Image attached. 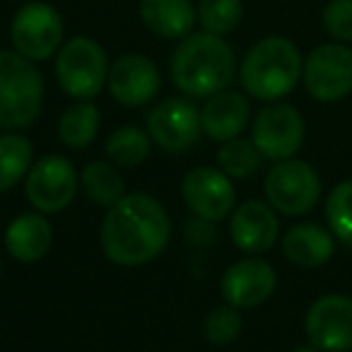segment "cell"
Listing matches in <instances>:
<instances>
[{
  "instance_id": "f546056e",
  "label": "cell",
  "mask_w": 352,
  "mask_h": 352,
  "mask_svg": "<svg viewBox=\"0 0 352 352\" xmlns=\"http://www.w3.org/2000/svg\"><path fill=\"white\" fill-rule=\"evenodd\" d=\"M217 222H210V220H203V217H196L186 225V241L191 246H210L217 241Z\"/></svg>"
},
{
  "instance_id": "ac0fdd59",
  "label": "cell",
  "mask_w": 352,
  "mask_h": 352,
  "mask_svg": "<svg viewBox=\"0 0 352 352\" xmlns=\"http://www.w3.org/2000/svg\"><path fill=\"white\" fill-rule=\"evenodd\" d=\"M283 254L294 265L318 268V265H326L336 254V236L321 225L299 222L289 227L287 234L283 236Z\"/></svg>"
},
{
  "instance_id": "8992f818",
  "label": "cell",
  "mask_w": 352,
  "mask_h": 352,
  "mask_svg": "<svg viewBox=\"0 0 352 352\" xmlns=\"http://www.w3.org/2000/svg\"><path fill=\"white\" fill-rule=\"evenodd\" d=\"M58 82L70 97L92 99L102 92L109 78V60L104 49L89 36H75L58 49L56 58Z\"/></svg>"
},
{
  "instance_id": "d4e9b609",
  "label": "cell",
  "mask_w": 352,
  "mask_h": 352,
  "mask_svg": "<svg viewBox=\"0 0 352 352\" xmlns=\"http://www.w3.org/2000/svg\"><path fill=\"white\" fill-rule=\"evenodd\" d=\"M217 162H220V169L230 179H249L261 169L263 155L254 145V140L232 138V140L222 142L220 152H217Z\"/></svg>"
},
{
  "instance_id": "30bf717a",
  "label": "cell",
  "mask_w": 352,
  "mask_h": 352,
  "mask_svg": "<svg viewBox=\"0 0 352 352\" xmlns=\"http://www.w3.org/2000/svg\"><path fill=\"white\" fill-rule=\"evenodd\" d=\"M307 135L304 118L289 104H268L256 116L251 128V140L258 147L263 160L283 162L299 152Z\"/></svg>"
},
{
  "instance_id": "8fae6325",
  "label": "cell",
  "mask_w": 352,
  "mask_h": 352,
  "mask_svg": "<svg viewBox=\"0 0 352 352\" xmlns=\"http://www.w3.org/2000/svg\"><path fill=\"white\" fill-rule=\"evenodd\" d=\"M309 345L321 352H352V297L323 294L304 318Z\"/></svg>"
},
{
  "instance_id": "f1b7e54d",
  "label": "cell",
  "mask_w": 352,
  "mask_h": 352,
  "mask_svg": "<svg viewBox=\"0 0 352 352\" xmlns=\"http://www.w3.org/2000/svg\"><path fill=\"white\" fill-rule=\"evenodd\" d=\"M323 27L338 44H352V0H328Z\"/></svg>"
},
{
  "instance_id": "5bb4252c",
  "label": "cell",
  "mask_w": 352,
  "mask_h": 352,
  "mask_svg": "<svg viewBox=\"0 0 352 352\" xmlns=\"http://www.w3.org/2000/svg\"><path fill=\"white\" fill-rule=\"evenodd\" d=\"M107 87L123 107H142L160 92V70L147 56L123 54L109 65Z\"/></svg>"
},
{
  "instance_id": "4dcf8cb0",
  "label": "cell",
  "mask_w": 352,
  "mask_h": 352,
  "mask_svg": "<svg viewBox=\"0 0 352 352\" xmlns=\"http://www.w3.org/2000/svg\"><path fill=\"white\" fill-rule=\"evenodd\" d=\"M292 352H321V350H316L314 345H302V347H294Z\"/></svg>"
},
{
  "instance_id": "5b68a950",
  "label": "cell",
  "mask_w": 352,
  "mask_h": 352,
  "mask_svg": "<svg viewBox=\"0 0 352 352\" xmlns=\"http://www.w3.org/2000/svg\"><path fill=\"white\" fill-rule=\"evenodd\" d=\"M265 198L273 210L287 217L307 215L321 201V179L316 169L302 160H283L265 176Z\"/></svg>"
},
{
  "instance_id": "d6986e66",
  "label": "cell",
  "mask_w": 352,
  "mask_h": 352,
  "mask_svg": "<svg viewBox=\"0 0 352 352\" xmlns=\"http://www.w3.org/2000/svg\"><path fill=\"white\" fill-rule=\"evenodd\" d=\"M54 244V230L49 220L36 212H25L15 217L6 230V249L15 261L34 263L44 258Z\"/></svg>"
},
{
  "instance_id": "4316f807",
  "label": "cell",
  "mask_w": 352,
  "mask_h": 352,
  "mask_svg": "<svg viewBox=\"0 0 352 352\" xmlns=\"http://www.w3.org/2000/svg\"><path fill=\"white\" fill-rule=\"evenodd\" d=\"M244 15L241 0H201L198 6V20L206 27V32L217 36H225L234 32Z\"/></svg>"
},
{
  "instance_id": "6da1fadb",
  "label": "cell",
  "mask_w": 352,
  "mask_h": 352,
  "mask_svg": "<svg viewBox=\"0 0 352 352\" xmlns=\"http://www.w3.org/2000/svg\"><path fill=\"white\" fill-rule=\"evenodd\" d=\"M171 222L164 206L147 193H131L109 208L102 222V249L118 265H145L169 244Z\"/></svg>"
},
{
  "instance_id": "44dd1931",
  "label": "cell",
  "mask_w": 352,
  "mask_h": 352,
  "mask_svg": "<svg viewBox=\"0 0 352 352\" xmlns=\"http://www.w3.org/2000/svg\"><path fill=\"white\" fill-rule=\"evenodd\" d=\"M80 182L85 186L87 198L94 206L111 208L113 203H118L126 196V184H123L121 174L113 169V164L109 162H92L82 169Z\"/></svg>"
},
{
  "instance_id": "83f0119b",
  "label": "cell",
  "mask_w": 352,
  "mask_h": 352,
  "mask_svg": "<svg viewBox=\"0 0 352 352\" xmlns=\"http://www.w3.org/2000/svg\"><path fill=\"white\" fill-rule=\"evenodd\" d=\"M241 328H244L241 314H239V309L232 307V304L212 309L206 318V338L212 345H230L232 340L239 338Z\"/></svg>"
},
{
  "instance_id": "9c48e42d",
  "label": "cell",
  "mask_w": 352,
  "mask_h": 352,
  "mask_svg": "<svg viewBox=\"0 0 352 352\" xmlns=\"http://www.w3.org/2000/svg\"><path fill=\"white\" fill-rule=\"evenodd\" d=\"M78 171L63 155H46L27 174L25 191L30 203L44 215L60 212L73 203L78 193Z\"/></svg>"
},
{
  "instance_id": "ba28073f",
  "label": "cell",
  "mask_w": 352,
  "mask_h": 352,
  "mask_svg": "<svg viewBox=\"0 0 352 352\" xmlns=\"http://www.w3.org/2000/svg\"><path fill=\"white\" fill-rule=\"evenodd\" d=\"M12 46L30 60H46L60 49L63 41V20L49 3L32 0L15 12L10 25Z\"/></svg>"
},
{
  "instance_id": "ffe728a7",
  "label": "cell",
  "mask_w": 352,
  "mask_h": 352,
  "mask_svg": "<svg viewBox=\"0 0 352 352\" xmlns=\"http://www.w3.org/2000/svg\"><path fill=\"white\" fill-rule=\"evenodd\" d=\"M196 8L191 0H140V20L152 34L162 39H184L196 25Z\"/></svg>"
},
{
  "instance_id": "603a6c76",
  "label": "cell",
  "mask_w": 352,
  "mask_h": 352,
  "mask_svg": "<svg viewBox=\"0 0 352 352\" xmlns=\"http://www.w3.org/2000/svg\"><path fill=\"white\" fill-rule=\"evenodd\" d=\"M99 109L89 99L65 109L58 121V138L68 147H87L99 133Z\"/></svg>"
},
{
  "instance_id": "2e32d148",
  "label": "cell",
  "mask_w": 352,
  "mask_h": 352,
  "mask_svg": "<svg viewBox=\"0 0 352 352\" xmlns=\"http://www.w3.org/2000/svg\"><path fill=\"white\" fill-rule=\"evenodd\" d=\"M230 234L244 254H265L280 236V220L270 203L246 201L230 220Z\"/></svg>"
},
{
  "instance_id": "7402d4cb",
  "label": "cell",
  "mask_w": 352,
  "mask_h": 352,
  "mask_svg": "<svg viewBox=\"0 0 352 352\" xmlns=\"http://www.w3.org/2000/svg\"><path fill=\"white\" fill-rule=\"evenodd\" d=\"M32 169V142L20 133L0 135V193L10 191Z\"/></svg>"
},
{
  "instance_id": "9a60e30c",
  "label": "cell",
  "mask_w": 352,
  "mask_h": 352,
  "mask_svg": "<svg viewBox=\"0 0 352 352\" xmlns=\"http://www.w3.org/2000/svg\"><path fill=\"white\" fill-rule=\"evenodd\" d=\"M278 275L273 265L261 258H241L239 263L230 265L222 275V297L227 304L236 309H251L268 302L275 292Z\"/></svg>"
},
{
  "instance_id": "3957f363",
  "label": "cell",
  "mask_w": 352,
  "mask_h": 352,
  "mask_svg": "<svg viewBox=\"0 0 352 352\" xmlns=\"http://www.w3.org/2000/svg\"><path fill=\"white\" fill-rule=\"evenodd\" d=\"M302 68V54L292 41L285 36H265L244 56L239 80L251 97L261 102H278L297 87Z\"/></svg>"
},
{
  "instance_id": "52a82bcc",
  "label": "cell",
  "mask_w": 352,
  "mask_h": 352,
  "mask_svg": "<svg viewBox=\"0 0 352 352\" xmlns=\"http://www.w3.org/2000/svg\"><path fill=\"white\" fill-rule=\"evenodd\" d=\"M307 92L316 102L333 104L352 92V49L347 44H321L307 56L302 68Z\"/></svg>"
},
{
  "instance_id": "cb8c5ba5",
  "label": "cell",
  "mask_w": 352,
  "mask_h": 352,
  "mask_svg": "<svg viewBox=\"0 0 352 352\" xmlns=\"http://www.w3.org/2000/svg\"><path fill=\"white\" fill-rule=\"evenodd\" d=\"M152 147L150 133L135 126L118 128L107 140V157L116 166H140L147 160Z\"/></svg>"
},
{
  "instance_id": "7c38bea8",
  "label": "cell",
  "mask_w": 352,
  "mask_h": 352,
  "mask_svg": "<svg viewBox=\"0 0 352 352\" xmlns=\"http://www.w3.org/2000/svg\"><path fill=\"white\" fill-rule=\"evenodd\" d=\"M150 138L166 152H184L198 142L203 133L201 111L188 99H166L147 116Z\"/></svg>"
},
{
  "instance_id": "1f68e13d",
  "label": "cell",
  "mask_w": 352,
  "mask_h": 352,
  "mask_svg": "<svg viewBox=\"0 0 352 352\" xmlns=\"http://www.w3.org/2000/svg\"><path fill=\"white\" fill-rule=\"evenodd\" d=\"M0 270H3V261H0Z\"/></svg>"
},
{
  "instance_id": "7a4b0ae2",
  "label": "cell",
  "mask_w": 352,
  "mask_h": 352,
  "mask_svg": "<svg viewBox=\"0 0 352 352\" xmlns=\"http://www.w3.org/2000/svg\"><path fill=\"white\" fill-rule=\"evenodd\" d=\"M234 75V51L222 36L210 32L184 36L171 56V80L188 97H212L230 87Z\"/></svg>"
},
{
  "instance_id": "e0dca14e",
  "label": "cell",
  "mask_w": 352,
  "mask_h": 352,
  "mask_svg": "<svg viewBox=\"0 0 352 352\" xmlns=\"http://www.w3.org/2000/svg\"><path fill=\"white\" fill-rule=\"evenodd\" d=\"M249 99L232 89H222L208 97L206 107L201 109V126L208 138L227 142L232 138H239V133L249 126Z\"/></svg>"
},
{
  "instance_id": "277c9868",
  "label": "cell",
  "mask_w": 352,
  "mask_h": 352,
  "mask_svg": "<svg viewBox=\"0 0 352 352\" xmlns=\"http://www.w3.org/2000/svg\"><path fill=\"white\" fill-rule=\"evenodd\" d=\"M44 102V78L30 58L0 49V128H30Z\"/></svg>"
},
{
  "instance_id": "4fadbf2b",
  "label": "cell",
  "mask_w": 352,
  "mask_h": 352,
  "mask_svg": "<svg viewBox=\"0 0 352 352\" xmlns=\"http://www.w3.org/2000/svg\"><path fill=\"white\" fill-rule=\"evenodd\" d=\"M184 201L196 217L222 222L234 208V186L225 171L212 166H196L184 179Z\"/></svg>"
},
{
  "instance_id": "484cf974",
  "label": "cell",
  "mask_w": 352,
  "mask_h": 352,
  "mask_svg": "<svg viewBox=\"0 0 352 352\" xmlns=\"http://www.w3.org/2000/svg\"><path fill=\"white\" fill-rule=\"evenodd\" d=\"M326 220L336 241L352 246V179L331 188L326 198Z\"/></svg>"
}]
</instances>
